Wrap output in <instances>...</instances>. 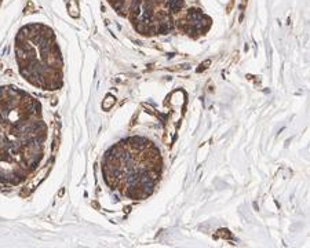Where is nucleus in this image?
Masks as SVG:
<instances>
[{
    "label": "nucleus",
    "instance_id": "obj_1",
    "mask_svg": "<svg viewBox=\"0 0 310 248\" xmlns=\"http://www.w3.org/2000/svg\"><path fill=\"white\" fill-rule=\"evenodd\" d=\"M54 116L40 98L0 86V188L28 186L53 157Z\"/></svg>",
    "mask_w": 310,
    "mask_h": 248
},
{
    "label": "nucleus",
    "instance_id": "obj_2",
    "mask_svg": "<svg viewBox=\"0 0 310 248\" xmlns=\"http://www.w3.org/2000/svg\"><path fill=\"white\" fill-rule=\"evenodd\" d=\"M105 185L119 197L141 201L154 192L164 171L160 149L144 136L119 141L101 164Z\"/></svg>",
    "mask_w": 310,
    "mask_h": 248
},
{
    "label": "nucleus",
    "instance_id": "obj_3",
    "mask_svg": "<svg viewBox=\"0 0 310 248\" xmlns=\"http://www.w3.org/2000/svg\"><path fill=\"white\" fill-rule=\"evenodd\" d=\"M19 75L43 91H57L63 84V61L50 28L33 23L23 26L15 39Z\"/></svg>",
    "mask_w": 310,
    "mask_h": 248
}]
</instances>
